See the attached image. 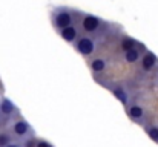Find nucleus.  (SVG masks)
<instances>
[{
	"label": "nucleus",
	"instance_id": "obj_1",
	"mask_svg": "<svg viewBox=\"0 0 158 147\" xmlns=\"http://www.w3.org/2000/svg\"><path fill=\"white\" fill-rule=\"evenodd\" d=\"M71 25H74V17L68 9H58L54 14V26L58 31H61L63 28H68Z\"/></svg>",
	"mask_w": 158,
	"mask_h": 147
},
{
	"label": "nucleus",
	"instance_id": "obj_2",
	"mask_svg": "<svg viewBox=\"0 0 158 147\" xmlns=\"http://www.w3.org/2000/svg\"><path fill=\"white\" fill-rule=\"evenodd\" d=\"M74 46H75V51H77L78 54H81L83 57L92 55L94 51H95L94 40H92L91 37H86V35H85V37H78L77 42L74 43Z\"/></svg>",
	"mask_w": 158,
	"mask_h": 147
},
{
	"label": "nucleus",
	"instance_id": "obj_3",
	"mask_svg": "<svg viewBox=\"0 0 158 147\" xmlns=\"http://www.w3.org/2000/svg\"><path fill=\"white\" fill-rule=\"evenodd\" d=\"M102 23H103V22H102L98 17H95V15H92V14H85L80 25H81V29H83L85 32L94 34V32H97V31L100 29Z\"/></svg>",
	"mask_w": 158,
	"mask_h": 147
},
{
	"label": "nucleus",
	"instance_id": "obj_4",
	"mask_svg": "<svg viewBox=\"0 0 158 147\" xmlns=\"http://www.w3.org/2000/svg\"><path fill=\"white\" fill-rule=\"evenodd\" d=\"M141 67L146 71V72H149V71H152L155 66H157L158 63V57L154 54V52H151V51H146L144 54H143V57H141Z\"/></svg>",
	"mask_w": 158,
	"mask_h": 147
},
{
	"label": "nucleus",
	"instance_id": "obj_5",
	"mask_svg": "<svg viewBox=\"0 0 158 147\" xmlns=\"http://www.w3.org/2000/svg\"><path fill=\"white\" fill-rule=\"evenodd\" d=\"M58 32H60V37H61L64 42H68V43H75L77 39L80 37V35H78V31H77V28H75L74 25H71V26H68V28H63V29L58 31Z\"/></svg>",
	"mask_w": 158,
	"mask_h": 147
},
{
	"label": "nucleus",
	"instance_id": "obj_6",
	"mask_svg": "<svg viewBox=\"0 0 158 147\" xmlns=\"http://www.w3.org/2000/svg\"><path fill=\"white\" fill-rule=\"evenodd\" d=\"M138 46H140V43H138ZM138 46L134 49H131V51H127V52H124V60L127 61V63H137V61H140L141 60V51L143 49H138Z\"/></svg>",
	"mask_w": 158,
	"mask_h": 147
},
{
	"label": "nucleus",
	"instance_id": "obj_7",
	"mask_svg": "<svg viewBox=\"0 0 158 147\" xmlns=\"http://www.w3.org/2000/svg\"><path fill=\"white\" fill-rule=\"evenodd\" d=\"M12 130H14V133H15L17 137H25V135L29 132V124H28L26 121H23V120H19V121L14 124Z\"/></svg>",
	"mask_w": 158,
	"mask_h": 147
},
{
	"label": "nucleus",
	"instance_id": "obj_8",
	"mask_svg": "<svg viewBox=\"0 0 158 147\" xmlns=\"http://www.w3.org/2000/svg\"><path fill=\"white\" fill-rule=\"evenodd\" d=\"M127 115H129L131 120H134V121H140V120L143 118V115H144V110H143L140 106L134 104V106H131V107L127 109Z\"/></svg>",
	"mask_w": 158,
	"mask_h": 147
},
{
	"label": "nucleus",
	"instance_id": "obj_9",
	"mask_svg": "<svg viewBox=\"0 0 158 147\" xmlns=\"http://www.w3.org/2000/svg\"><path fill=\"white\" fill-rule=\"evenodd\" d=\"M120 46L123 49V52H127V51H131V49L137 48L138 46V42H135L132 37H127V35H124L123 39H121V43H120Z\"/></svg>",
	"mask_w": 158,
	"mask_h": 147
},
{
	"label": "nucleus",
	"instance_id": "obj_10",
	"mask_svg": "<svg viewBox=\"0 0 158 147\" xmlns=\"http://www.w3.org/2000/svg\"><path fill=\"white\" fill-rule=\"evenodd\" d=\"M14 110H15L14 104H12L8 98H3V100H2V103H0V112H2L3 115H11Z\"/></svg>",
	"mask_w": 158,
	"mask_h": 147
},
{
	"label": "nucleus",
	"instance_id": "obj_11",
	"mask_svg": "<svg viewBox=\"0 0 158 147\" xmlns=\"http://www.w3.org/2000/svg\"><path fill=\"white\" fill-rule=\"evenodd\" d=\"M106 67V61L103 58H94L92 61H91V69L94 71V72H103Z\"/></svg>",
	"mask_w": 158,
	"mask_h": 147
},
{
	"label": "nucleus",
	"instance_id": "obj_12",
	"mask_svg": "<svg viewBox=\"0 0 158 147\" xmlns=\"http://www.w3.org/2000/svg\"><path fill=\"white\" fill-rule=\"evenodd\" d=\"M112 92H114L115 98H117L121 104H127V94L124 92V89H123V88H115Z\"/></svg>",
	"mask_w": 158,
	"mask_h": 147
},
{
	"label": "nucleus",
	"instance_id": "obj_13",
	"mask_svg": "<svg viewBox=\"0 0 158 147\" xmlns=\"http://www.w3.org/2000/svg\"><path fill=\"white\" fill-rule=\"evenodd\" d=\"M148 135H149V138L152 140V141H155L158 143V126H151V127H148Z\"/></svg>",
	"mask_w": 158,
	"mask_h": 147
},
{
	"label": "nucleus",
	"instance_id": "obj_14",
	"mask_svg": "<svg viewBox=\"0 0 158 147\" xmlns=\"http://www.w3.org/2000/svg\"><path fill=\"white\" fill-rule=\"evenodd\" d=\"M11 143V137L8 133H0V147H6Z\"/></svg>",
	"mask_w": 158,
	"mask_h": 147
},
{
	"label": "nucleus",
	"instance_id": "obj_15",
	"mask_svg": "<svg viewBox=\"0 0 158 147\" xmlns=\"http://www.w3.org/2000/svg\"><path fill=\"white\" fill-rule=\"evenodd\" d=\"M35 147H52L48 141H45V140H39L37 141V144H35Z\"/></svg>",
	"mask_w": 158,
	"mask_h": 147
},
{
	"label": "nucleus",
	"instance_id": "obj_16",
	"mask_svg": "<svg viewBox=\"0 0 158 147\" xmlns=\"http://www.w3.org/2000/svg\"><path fill=\"white\" fill-rule=\"evenodd\" d=\"M35 144H37L35 140H28V141L25 143V147H35Z\"/></svg>",
	"mask_w": 158,
	"mask_h": 147
},
{
	"label": "nucleus",
	"instance_id": "obj_17",
	"mask_svg": "<svg viewBox=\"0 0 158 147\" xmlns=\"http://www.w3.org/2000/svg\"><path fill=\"white\" fill-rule=\"evenodd\" d=\"M6 147H20V146H19V144H15V143H9Z\"/></svg>",
	"mask_w": 158,
	"mask_h": 147
}]
</instances>
